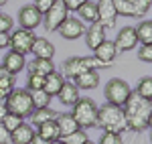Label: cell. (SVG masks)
<instances>
[{
	"instance_id": "4316f807",
	"label": "cell",
	"mask_w": 152,
	"mask_h": 144,
	"mask_svg": "<svg viewBox=\"0 0 152 144\" xmlns=\"http://www.w3.org/2000/svg\"><path fill=\"white\" fill-rule=\"evenodd\" d=\"M28 94H31L33 108H47L49 104H51V96L45 89H35V91H28Z\"/></svg>"
},
{
	"instance_id": "f35d334b",
	"label": "cell",
	"mask_w": 152,
	"mask_h": 144,
	"mask_svg": "<svg viewBox=\"0 0 152 144\" xmlns=\"http://www.w3.org/2000/svg\"><path fill=\"white\" fill-rule=\"evenodd\" d=\"M61 2L65 4V8H67L69 12H77V8L81 6L85 0H61Z\"/></svg>"
},
{
	"instance_id": "d590c367",
	"label": "cell",
	"mask_w": 152,
	"mask_h": 144,
	"mask_svg": "<svg viewBox=\"0 0 152 144\" xmlns=\"http://www.w3.org/2000/svg\"><path fill=\"white\" fill-rule=\"evenodd\" d=\"M97 144H122V134H116V132H104L102 140Z\"/></svg>"
},
{
	"instance_id": "30bf717a",
	"label": "cell",
	"mask_w": 152,
	"mask_h": 144,
	"mask_svg": "<svg viewBox=\"0 0 152 144\" xmlns=\"http://www.w3.org/2000/svg\"><path fill=\"white\" fill-rule=\"evenodd\" d=\"M18 23H20V29L35 31L37 26L43 23V14L35 8V4H26L18 10Z\"/></svg>"
},
{
	"instance_id": "277c9868",
	"label": "cell",
	"mask_w": 152,
	"mask_h": 144,
	"mask_svg": "<svg viewBox=\"0 0 152 144\" xmlns=\"http://www.w3.org/2000/svg\"><path fill=\"white\" fill-rule=\"evenodd\" d=\"M4 106H6V110L10 114H16L20 118L31 116V112L35 110L33 102H31V94L26 89H12L8 94V97H6V102H4Z\"/></svg>"
},
{
	"instance_id": "681fc988",
	"label": "cell",
	"mask_w": 152,
	"mask_h": 144,
	"mask_svg": "<svg viewBox=\"0 0 152 144\" xmlns=\"http://www.w3.org/2000/svg\"><path fill=\"white\" fill-rule=\"evenodd\" d=\"M128 2H132V0H128Z\"/></svg>"
},
{
	"instance_id": "52a82bcc",
	"label": "cell",
	"mask_w": 152,
	"mask_h": 144,
	"mask_svg": "<svg viewBox=\"0 0 152 144\" xmlns=\"http://www.w3.org/2000/svg\"><path fill=\"white\" fill-rule=\"evenodd\" d=\"M8 47L10 51H16V53H31V47H33V43H35L37 35L33 31H26V29H16L14 33H8Z\"/></svg>"
},
{
	"instance_id": "ac0fdd59",
	"label": "cell",
	"mask_w": 152,
	"mask_h": 144,
	"mask_svg": "<svg viewBox=\"0 0 152 144\" xmlns=\"http://www.w3.org/2000/svg\"><path fill=\"white\" fill-rule=\"evenodd\" d=\"M57 97H59V102H61L63 106H69L71 108V106L79 99V89H77V85L73 83V81H67V79H65V83L61 85Z\"/></svg>"
},
{
	"instance_id": "4dcf8cb0",
	"label": "cell",
	"mask_w": 152,
	"mask_h": 144,
	"mask_svg": "<svg viewBox=\"0 0 152 144\" xmlns=\"http://www.w3.org/2000/svg\"><path fill=\"white\" fill-rule=\"evenodd\" d=\"M23 122H24V118H20V116H16V114H10V112H8V114L4 116V120L0 122V124L4 126V130L12 132V130H16V128H18Z\"/></svg>"
},
{
	"instance_id": "7dc6e473",
	"label": "cell",
	"mask_w": 152,
	"mask_h": 144,
	"mask_svg": "<svg viewBox=\"0 0 152 144\" xmlns=\"http://www.w3.org/2000/svg\"><path fill=\"white\" fill-rule=\"evenodd\" d=\"M51 144H63V142H61V140H53Z\"/></svg>"
},
{
	"instance_id": "f6af8a7d",
	"label": "cell",
	"mask_w": 152,
	"mask_h": 144,
	"mask_svg": "<svg viewBox=\"0 0 152 144\" xmlns=\"http://www.w3.org/2000/svg\"><path fill=\"white\" fill-rule=\"evenodd\" d=\"M4 75H8V71H6V69H4V65L0 63V77H4Z\"/></svg>"
},
{
	"instance_id": "d6a6232c",
	"label": "cell",
	"mask_w": 152,
	"mask_h": 144,
	"mask_svg": "<svg viewBox=\"0 0 152 144\" xmlns=\"http://www.w3.org/2000/svg\"><path fill=\"white\" fill-rule=\"evenodd\" d=\"M132 6H134V12H136V18H142L144 14H148L152 0H132Z\"/></svg>"
},
{
	"instance_id": "bcb514c9",
	"label": "cell",
	"mask_w": 152,
	"mask_h": 144,
	"mask_svg": "<svg viewBox=\"0 0 152 144\" xmlns=\"http://www.w3.org/2000/svg\"><path fill=\"white\" fill-rule=\"evenodd\" d=\"M6 2H8V0H0V6H4V4H6Z\"/></svg>"
},
{
	"instance_id": "44dd1931",
	"label": "cell",
	"mask_w": 152,
	"mask_h": 144,
	"mask_svg": "<svg viewBox=\"0 0 152 144\" xmlns=\"http://www.w3.org/2000/svg\"><path fill=\"white\" fill-rule=\"evenodd\" d=\"M55 122H57V128H59V134H61V136L79 130V124L75 122V118H73L71 114H57Z\"/></svg>"
},
{
	"instance_id": "836d02e7",
	"label": "cell",
	"mask_w": 152,
	"mask_h": 144,
	"mask_svg": "<svg viewBox=\"0 0 152 144\" xmlns=\"http://www.w3.org/2000/svg\"><path fill=\"white\" fill-rule=\"evenodd\" d=\"M12 26H14V20H12L10 14H4L0 12V33H10Z\"/></svg>"
},
{
	"instance_id": "8d00e7d4",
	"label": "cell",
	"mask_w": 152,
	"mask_h": 144,
	"mask_svg": "<svg viewBox=\"0 0 152 144\" xmlns=\"http://www.w3.org/2000/svg\"><path fill=\"white\" fill-rule=\"evenodd\" d=\"M138 59L144 63H152V45H142L138 49Z\"/></svg>"
},
{
	"instance_id": "d6986e66",
	"label": "cell",
	"mask_w": 152,
	"mask_h": 144,
	"mask_svg": "<svg viewBox=\"0 0 152 144\" xmlns=\"http://www.w3.org/2000/svg\"><path fill=\"white\" fill-rule=\"evenodd\" d=\"M33 136H35L33 126L23 122L16 130H12V132H10V144H31Z\"/></svg>"
},
{
	"instance_id": "5bb4252c",
	"label": "cell",
	"mask_w": 152,
	"mask_h": 144,
	"mask_svg": "<svg viewBox=\"0 0 152 144\" xmlns=\"http://www.w3.org/2000/svg\"><path fill=\"white\" fill-rule=\"evenodd\" d=\"M83 37H85V45L94 51L99 43H104V41H105V26L102 23H91V24H89V29H85Z\"/></svg>"
},
{
	"instance_id": "4fadbf2b",
	"label": "cell",
	"mask_w": 152,
	"mask_h": 144,
	"mask_svg": "<svg viewBox=\"0 0 152 144\" xmlns=\"http://www.w3.org/2000/svg\"><path fill=\"white\" fill-rule=\"evenodd\" d=\"M94 57H95V59H99L105 67H107L112 61H116L118 49H116V45H114V41H107V39H105L104 43H99V45L94 49Z\"/></svg>"
},
{
	"instance_id": "ffe728a7",
	"label": "cell",
	"mask_w": 152,
	"mask_h": 144,
	"mask_svg": "<svg viewBox=\"0 0 152 144\" xmlns=\"http://www.w3.org/2000/svg\"><path fill=\"white\" fill-rule=\"evenodd\" d=\"M65 83V77H63V73L59 71H51L49 75H45V85H43V89L47 91L51 97H55L59 94V89H61V85Z\"/></svg>"
},
{
	"instance_id": "ee69618b",
	"label": "cell",
	"mask_w": 152,
	"mask_h": 144,
	"mask_svg": "<svg viewBox=\"0 0 152 144\" xmlns=\"http://www.w3.org/2000/svg\"><path fill=\"white\" fill-rule=\"evenodd\" d=\"M6 97H8V94L0 89V106H4V102H6Z\"/></svg>"
},
{
	"instance_id": "60d3db41",
	"label": "cell",
	"mask_w": 152,
	"mask_h": 144,
	"mask_svg": "<svg viewBox=\"0 0 152 144\" xmlns=\"http://www.w3.org/2000/svg\"><path fill=\"white\" fill-rule=\"evenodd\" d=\"M8 33H0V49H6L8 47Z\"/></svg>"
},
{
	"instance_id": "2e32d148",
	"label": "cell",
	"mask_w": 152,
	"mask_h": 144,
	"mask_svg": "<svg viewBox=\"0 0 152 144\" xmlns=\"http://www.w3.org/2000/svg\"><path fill=\"white\" fill-rule=\"evenodd\" d=\"M31 53L35 55L37 59H53V55H55V45H53L51 41H47L45 37H37L33 47H31Z\"/></svg>"
},
{
	"instance_id": "8fae6325",
	"label": "cell",
	"mask_w": 152,
	"mask_h": 144,
	"mask_svg": "<svg viewBox=\"0 0 152 144\" xmlns=\"http://www.w3.org/2000/svg\"><path fill=\"white\" fill-rule=\"evenodd\" d=\"M95 4H97V23H102L105 29H114L118 18L114 2L112 0H97Z\"/></svg>"
},
{
	"instance_id": "7402d4cb",
	"label": "cell",
	"mask_w": 152,
	"mask_h": 144,
	"mask_svg": "<svg viewBox=\"0 0 152 144\" xmlns=\"http://www.w3.org/2000/svg\"><path fill=\"white\" fill-rule=\"evenodd\" d=\"M35 132L39 134V136H43L45 140H49V142H53V140H59V138H61L59 128H57V122H55V120H49V122L39 124Z\"/></svg>"
},
{
	"instance_id": "484cf974",
	"label": "cell",
	"mask_w": 152,
	"mask_h": 144,
	"mask_svg": "<svg viewBox=\"0 0 152 144\" xmlns=\"http://www.w3.org/2000/svg\"><path fill=\"white\" fill-rule=\"evenodd\" d=\"M51 71H55V63L53 59H37L28 65V73H37V75H49Z\"/></svg>"
},
{
	"instance_id": "e575fe53",
	"label": "cell",
	"mask_w": 152,
	"mask_h": 144,
	"mask_svg": "<svg viewBox=\"0 0 152 144\" xmlns=\"http://www.w3.org/2000/svg\"><path fill=\"white\" fill-rule=\"evenodd\" d=\"M14 77H16V75H10V73L4 75V77H0V89L6 91V94H10L12 89H14V81H16Z\"/></svg>"
},
{
	"instance_id": "83f0119b",
	"label": "cell",
	"mask_w": 152,
	"mask_h": 144,
	"mask_svg": "<svg viewBox=\"0 0 152 144\" xmlns=\"http://www.w3.org/2000/svg\"><path fill=\"white\" fill-rule=\"evenodd\" d=\"M63 144H85L89 138H87V134H85V130L83 128H79V130H75V132L71 134H65V136H61L59 138Z\"/></svg>"
},
{
	"instance_id": "ba28073f",
	"label": "cell",
	"mask_w": 152,
	"mask_h": 144,
	"mask_svg": "<svg viewBox=\"0 0 152 144\" xmlns=\"http://www.w3.org/2000/svg\"><path fill=\"white\" fill-rule=\"evenodd\" d=\"M43 16H45V18H43V24H45L47 33H55L59 26H61V23L69 16V10L65 8V4H63L61 0H55L53 6H51Z\"/></svg>"
},
{
	"instance_id": "7c38bea8",
	"label": "cell",
	"mask_w": 152,
	"mask_h": 144,
	"mask_svg": "<svg viewBox=\"0 0 152 144\" xmlns=\"http://www.w3.org/2000/svg\"><path fill=\"white\" fill-rule=\"evenodd\" d=\"M114 45H116L118 53H120V51H130V49L136 47V45H138V37H136L134 26H124V29L118 33Z\"/></svg>"
},
{
	"instance_id": "9c48e42d",
	"label": "cell",
	"mask_w": 152,
	"mask_h": 144,
	"mask_svg": "<svg viewBox=\"0 0 152 144\" xmlns=\"http://www.w3.org/2000/svg\"><path fill=\"white\" fill-rule=\"evenodd\" d=\"M57 31L63 39L75 41V39L83 37V33H85V23L79 20V18H75V16H67V18L61 23V26H59Z\"/></svg>"
},
{
	"instance_id": "7bdbcfd3",
	"label": "cell",
	"mask_w": 152,
	"mask_h": 144,
	"mask_svg": "<svg viewBox=\"0 0 152 144\" xmlns=\"http://www.w3.org/2000/svg\"><path fill=\"white\" fill-rule=\"evenodd\" d=\"M8 114V110H6V106H0V122L4 120V116Z\"/></svg>"
},
{
	"instance_id": "f546056e",
	"label": "cell",
	"mask_w": 152,
	"mask_h": 144,
	"mask_svg": "<svg viewBox=\"0 0 152 144\" xmlns=\"http://www.w3.org/2000/svg\"><path fill=\"white\" fill-rule=\"evenodd\" d=\"M136 94H138L140 97H144V99H150V97H152V77H150V75L142 77L140 81H138Z\"/></svg>"
},
{
	"instance_id": "6da1fadb",
	"label": "cell",
	"mask_w": 152,
	"mask_h": 144,
	"mask_svg": "<svg viewBox=\"0 0 152 144\" xmlns=\"http://www.w3.org/2000/svg\"><path fill=\"white\" fill-rule=\"evenodd\" d=\"M122 108H124L126 124H128L130 130L140 132V130H146L150 126V118H152V102L150 99H144V97H140L138 94L132 91Z\"/></svg>"
},
{
	"instance_id": "d4e9b609",
	"label": "cell",
	"mask_w": 152,
	"mask_h": 144,
	"mask_svg": "<svg viewBox=\"0 0 152 144\" xmlns=\"http://www.w3.org/2000/svg\"><path fill=\"white\" fill-rule=\"evenodd\" d=\"M59 112H55V110H51L47 106V108H35L33 112H31V122L35 124V126H39V124H43V122H49V120H55L57 118Z\"/></svg>"
},
{
	"instance_id": "7a4b0ae2",
	"label": "cell",
	"mask_w": 152,
	"mask_h": 144,
	"mask_svg": "<svg viewBox=\"0 0 152 144\" xmlns=\"http://www.w3.org/2000/svg\"><path fill=\"white\" fill-rule=\"evenodd\" d=\"M97 126L104 128L105 132H116V134H122L124 130H128L124 108L107 104V102L104 106H97Z\"/></svg>"
},
{
	"instance_id": "603a6c76",
	"label": "cell",
	"mask_w": 152,
	"mask_h": 144,
	"mask_svg": "<svg viewBox=\"0 0 152 144\" xmlns=\"http://www.w3.org/2000/svg\"><path fill=\"white\" fill-rule=\"evenodd\" d=\"M77 12H79V20H83V23H97V4L94 0H85L77 8Z\"/></svg>"
},
{
	"instance_id": "cb8c5ba5",
	"label": "cell",
	"mask_w": 152,
	"mask_h": 144,
	"mask_svg": "<svg viewBox=\"0 0 152 144\" xmlns=\"http://www.w3.org/2000/svg\"><path fill=\"white\" fill-rule=\"evenodd\" d=\"M136 37H138V43L142 45H152V20H140L138 26H134Z\"/></svg>"
},
{
	"instance_id": "c3c4849f",
	"label": "cell",
	"mask_w": 152,
	"mask_h": 144,
	"mask_svg": "<svg viewBox=\"0 0 152 144\" xmlns=\"http://www.w3.org/2000/svg\"><path fill=\"white\" fill-rule=\"evenodd\" d=\"M85 144H95V142H91V140H87V142H85Z\"/></svg>"
},
{
	"instance_id": "5b68a950",
	"label": "cell",
	"mask_w": 152,
	"mask_h": 144,
	"mask_svg": "<svg viewBox=\"0 0 152 144\" xmlns=\"http://www.w3.org/2000/svg\"><path fill=\"white\" fill-rule=\"evenodd\" d=\"M105 65L95 57H71L63 63V77L65 79H75L79 73L87 69H104Z\"/></svg>"
},
{
	"instance_id": "b9f144b4",
	"label": "cell",
	"mask_w": 152,
	"mask_h": 144,
	"mask_svg": "<svg viewBox=\"0 0 152 144\" xmlns=\"http://www.w3.org/2000/svg\"><path fill=\"white\" fill-rule=\"evenodd\" d=\"M31 144H51L49 140H45L43 136H39V134L35 132V136H33V140H31Z\"/></svg>"
},
{
	"instance_id": "e0dca14e",
	"label": "cell",
	"mask_w": 152,
	"mask_h": 144,
	"mask_svg": "<svg viewBox=\"0 0 152 144\" xmlns=\"http://www.w3.org/2000/svg\"><path fill=\"white\" fill-rule=\"evenodd\" d=\"M71 81L77 85V89H95L99 85V73H97V69H87Z\"/></svg>"
},
{
	"instance_id": "74e56055",
	"label": "cell",
	"mask_w": 152,
	"mask_h": 144,
	"mask_svg": "<svg viewBox=\"0 0 152 144\" xmlns=\"http://www.w3.org/2000/svg\"><path fill=\"white\" fill-rule=\"evenodd\" d=\"M53 2H55V0H35V8L41 12V14H45V12L53 6Z\"/></svg>"
},
{
	"instance_id": "1f68e13d",
	"label": "cell",
	"mask_w": 152,
	"mask_h": 144,
	"mask_svg": "<svg viewBox=\"0 0 152 144\" xmlns=\"http://www.w3.org/2000/svg\"><path fill=\"white\" fill-rule=\"evenodd\" d=\"M45 85V75H37V73H28V81H26V91H35V89H43Z\"/></svg>"
},
{
	"instance_id": "f1b7e54d",
	"label": "cell",
	"mask_w": 152,
	"mask_h": 144,
	"mask_svg": "<svg viewBox=\"0 0 152 144\" xmlns=\"http://www.w3.org/2000/svg\"><path fill=\"white\" fill-rule=\"evenodd\" d=\"M112 2H114V8H116L118 16H132V18H136L132 2H128V0H112Z\"/></svg>"
},
{
	"instance_id": "3957f363",
	"label": "cell",
	"mask_w": 152,
	"mask_h": 144,
	"mask_svg": "<svg viewBox=\"0 0 152 144\" xmlns=\"http://www.w3.org/2000/svg\"><path fill=\"white\" fill-rule=\"evenodd\" d=\"M71 116L79 124V128L87 130V128H95L97 126V106L91 97H79L73 106Z\"/></svg>"
},
{
	"instance_id": "ab89813d",
	"label": "cell",
	"mask_w": 152,
	"mask_h": 144,
	"mask_svg": "<svg viewBox=\"0 0 152 144\" xmlns=\"http://www.w3.org/2000/svg\"><path fill=\"white\" fill-rule=\"evenodd\" d=\"M0 144H10V132L4 130L2 124H0Z\"/></svg>"
},
{
	"instance_id": "9a60e30c",
	"label": "cell",
	"mask_w": 152,
	"mask_h": 144,
	"mask_svg": "<svg viewBox=\"0 0 152 144\" xmlns=\"http://www.w3.org/2000/svg\"><path fill=\"white\" fill-rule=\"evenodd\" d=\"M2 65H4V69L10 73V75H16V73H20L24 67H26V61H24V55H23V53L8 51V53L4 55Z\"/></svg>"
},
{
	"instance_id": "8992f818",
	"label": "cell",
	"mask_w": 152,
	"mask_h": 144,
	"mask_svg": "<svg viewBox=\"0 0 152 144\" xmlns=\"http://www.w3.org/2000/svg\"><path fill=\"white\" fill-rule=\"evenodd\" d=\"M132 89L130 85L124 81V79H110L105 83V89H104V97L107 99V104H114V106H124L126 99L130 97Z\"/></svg>"
}]
</instances>
